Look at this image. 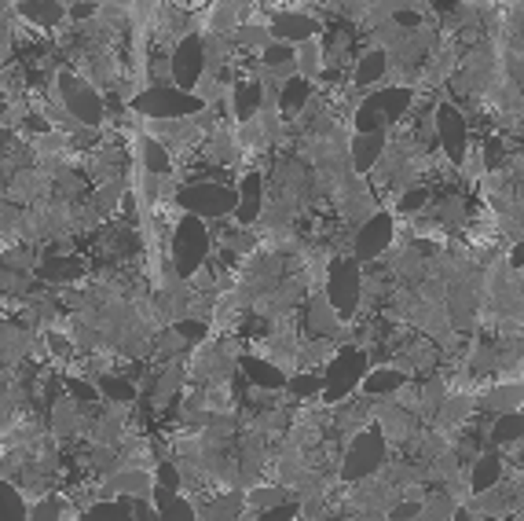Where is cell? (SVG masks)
<instances>
[{
	"label": "cell",
	"instance_id": "1",
	"mask_svg": "<svg viewBox=\"0 0 524 521\" xmlns=\"http://www.w3.org/2000/svg\"><path fill=\"white\" fill-rule=\"evenodd\" d=\"M132 111L140 118H150V122H180V118H191L202 111V96L195 93H184L177 84H147L143 93L132 96Z\"/></svg>",
	"mask_w": 524,
	"mask_h": 521
},
{
	"label": "cell",
	"instance_id": "2",
	"mask_svg": "<svg viewBox=\"0 0 524 521\" xmlns=\"http://www.w3.org/2000/svg\"><path fill=\"white\" fill-rule=\"evenodd\" d=\"M209 250H213V239H209L206 221L184 213V221L172 231V269H177V276H184V280L199 276Z\"/></svg>",
	"mask_w": 524,
	"mask_h": 521
},
{
	"label": "cell",
	"instance_id": "3",
	"mask_svg": "<svg viewBox=\"0 0 524 521\" xmlns=\"http://www.w3.org/2000/svg\"><path fill=\"white\" fill-rule=\"evenodd\" d=\"M360 290H364V280H360V260L356 257H341L326 269V301L337 312V319L356 316Z\"/></svg>",
	"mask_w": 524,
	"mask_h": 521
},
{
	"label": "cell",
	"instance_id": "4",
	"mask_svg": "<svg viewBox=\"0 0 524 521\" xmlns=\"http://www.w3.org/2000/svg\"><path fill=\"white\" fill-rule=\"evenodd\" d=\"M177 206L191 217H202V221H217V217H228L235 213L238 206V188L231 184H188L177 192Z\"/></svg>",
	"mask_w": 524,
	"mask_h": 521
},
{
	"label": "cell",
	"instance_id": "5",
	"mask_svg": "<svg viewBox=\"0 0 524 521\" xmlns=\"http://www.w3.org/2000/svg\"><path fill=\"white\" fill-rule=\"evenodd\" d=\"M385 452H389V445H385V433H382L378 426L356 433L353 445L344 448L341 477H344V481H364V477H371V474L385 463Z\"/></svg>",
	"mask_w": 524,
	"mask_h": 521
},
{
	"label": "cell",
	"instance_id": "6",
	"mask_svg": "<svg viewBox=\"0 0 524 521\" xmlns=\"http://www.w3.org/2000/svg\"><path fill=\"white\" fill-rule=\"evenodd\" d=\"M59 96H63L66 114H70L77 125H89V129L103 125L107 111H103L100 93L92 89L89 81H81V77H73V74H59Z\"/></svg>",
	"mask_w": 524,
	"mask_h": 521
},
{
	"label": "cell",
	"instance_id": "7",
	"mask_svg": "<svg viewBox=\"0 0 524 521\" xmlns=\"http://www.w3.org/2000/svg\"><path fill=\"white\" fill-rule=\"evenodd\" d=\"M206 63H209L206 59V41L199 34L180 37L177 48H172V55H169V77H172V84L184 89V93H191L195 84L202 81V74H206Z\"/></svg>",
	"mask_w": 524,
	"mask_h": 521
},
{
	"label": "cell",
	"instance_id": "8",
	"mask_svg": "<svg viewBox=\"0 0 524 521\" xmlns=\"http://www.w3.org/2000/svg\"><path fill=\"white\" fill-rule=\"evenodd\" d=\"M326 400H344L356 386H364L367 378V357L360 349H341L330 364H326Z\"/></svg>",
	"mask_w": 524,
	"mask_h": 521
},
{
	"label": "cell",
	"instance_id": "9",
	"mask_svg": "<svg viewBox=\"0 0 524 521\" xmlns=\"http://www.w3.org/2000/svg\"><path fill=\"white\" fill-rule=\"evenodd\" d=\"M436 140L448 151L451 162H462L466 158V143H470V133H466V118L459 107L451 103H441L436 107Z\"/></svg>",
	"mask_w": 524,
	"mask_h": 521
},
{
	"label": "cell",
	"instance_id": "10",
	"mask_svg": "<svg viewBox=\"0 0 524 521\" xmlns=\"http://www.w3.org/2000/svg\"><path fill=\"white\" fill-rule=\"evenodd\" d=\"M393 242V217L389 213H371L364 224H360V231H356V260L364 265V260H374V257H382L385 253V246Z\"/></svg>",
	"mask_w": 524,
	"mask_h": 521
},
{
	"label": "cell",
	"instance_id": "11",
	"mask_svg": "<svg viewBox=\"0 0 524 521\" xmlns=\"http://www.w3.org/2000/svg\"><path fill=\"white\" fill-rule=\"evenodd\" d=\"M272 41H286V44H305V41H315V19L305 15V12H279L272 23Z\"/></svg>",
	"mask_w": 524,
	"mask_h": 521
},
{
	"label": "cell",
	"instance_id": "12",
	"mask_svg": "<svg viewBox=\"0 0 524 521\" xmlns=\"http://www.w3.org/2000/svg\"><path fill=\"white\" fill-rule=\"evenodd\" d=\"M260 210H265V177H260V172H246L242 184H238L235 221H238V224H257Z\"/></svg>",
	"mask_w": 524,
	"mask_h": 521
},
{
	"label": "cell",
	"instance_id": "13",
	"mask_svg": "<svg viewBox=\"0 0 524 521\" xmlns=\"http://www.w3.org/2000/svg\"><path fill=\"white\" fill-rule=\"evenodd\" d=\"M238 364H242V378H249L257 389H283V386L290 382L286 371H279L276 364L260 360V357H242Z\"/></svg>",
	"mask_w": 524,
	"mask_h": 521
},
{
	"label": "cell",
	"instance_id": "14",
	"mask_svg": "<svg viewBox=\"0 0 524 521\" xmlns=\"http://www.w3.org/2000/svg\"><path fill=\"white\" fill-rule=\"evenodd\" d=\"M364 103H367L371 111H378L382 122L389 125V122H396V118L407 114V107H411V89H382V93L367 96Z\"/></svg>",
	"mask_w": 524,
	"mask_h": 521
},
{
	"label": "cell",
	"instance_id": "15",
	"mask_svg": "<svg viewBox=\"0 0 524 521\" xmlns=\"http://www.w3.org/2000/svg\"><path fill=\"white\" fill-rule=\"evenodd\" d=\"M382 151H385V129H378V133H356V140H353V165H356V172H371L374 162L382 158Z\"/></svg>",
	"mask_w": 524,
	"mask_h": 521
},
{
	"label": "cell",
	"instance_id": "16",
	"mask_svg": "<svg viewBox=\"0 0 524 521\" xmlns=\"http://www.w3.org/2000/svg\"><path fill=\"white\" fill-rule=\"evenodd\" d=\"M132 517H136V499H129V496L100 499L81 514V521H132Z\"/></svg>",
	"mask_w": 524,
	"mask_h": 521
},
{
	"label": "cell",
	"instance_id": "17",
	"mask_svg": "<svg viewBox=\"0 0 524 521\" xmlns=\"http://www.w3.org/2000/svg\"><path fill=\"white\" fill-rule=\"evenodd\" d=\"M19 15H23L26 23H34V26L52 30V26L63 23L66 12H63L59 0H19Z\"/></svg>",
	"mask_w": 524,
	"mask_h": 521
},
{
	"label": "cell",
	"instance_id": "18",
	"mask_svg": "<svg viewBox=\"0 0 524 521\" xmlns=\"http://www.w3.org/2000/svg\"><path fill=\"white\" fill-rule=\"evenodd\" d=\"M308 100H312L308 77H290V81H283V89H279V111H283V118H297Z\"/></svg>",
	"mask_w": 524,
	"mask_h": 521
},
{
	"label": "cell",
	"instance_id": "19",
	"mask_svg": "<svg viewBox=\"0 0 524 521\" xmlns=\"http://www.w3.org/2000/svg\"><path fill=\"white\" fill-rule=\"evenodd\" d=\"M154 506H158V514H161V521H195L199 514H195V506L180 496V492H165V488H158L154 485Z\"/></svg>",
	"mask_w": 524,
	"mask_h": 521
},
{
	"label": "cell",
	"instance_id": "20",
	"mask_svg": "<svg viewBox=\"0 0 524 521\" xmlns=\"http://www.w3.org/2000/svg\"><path fill=\"white\" fill-rule=\"evenodd\" d=\"M150 492H154V481H150L147 474H140V470H125V474H118V477L107 481L103 499H114V496H150Z\"/></svg>",
	"mask_w": 524,
	"mask_h": 521
},
{
	"label": "cell",
	"instance_id": "21",
	"mask_svg": "<svg viewBox=\"0 0 524 521\" xmlns=\"http://www.w3.org/2000/svg\"><path fill=\"white\" fill-rule=\"evenodd\" d=\"M260 100H265V89H260V81H238L235 84V96H231V107H235V118L249 122L260 107Z\"/></svg>",
	"mask_w": 524,
	"mask_h": 521
},
{
	"label": "cell",
	"instance_id": "22",
	"mask_svg": "<svg viewBox=\"0 0 524 521\" xmlns=\"http://www.w3.org/2000/svg\"><path fill=\"white\" fill-rule=\"evenodd\" d=\"M520 437H524V408L502 411V415L495 418V426H491V441H495V445H513V441H520Z\"/></svg>",
	"mask_w": 524,
	"mask_h": 521
},
{
	"label": "cell",
	"instance_id": "23",
	"mask_svg": "<svg viewBox=\"0 0 524 521\" xmlns=\"http://www.w3.org/2000/svg\"><path fill=\"white\" fill-rule=\"evenodd\" d=\"M0 521H30V506L12 481H0Z\"/></svg>",
	"mask_w": 524,
	"mask_h": 521
},
{
	"label": "cell",
	"instance_id": "24",
	"mask_svg": "<svg viewBox=\"0 0 524 521\" xmlns=\"http://www.w3.org/2000/svg\"><path fill=\"white\" fill-rule=\"evenodd\" d=\"M260 59H265V66L279 70L283 77L297 70V44H286V41H272L265 52H260ZM290 81V77H286Z\"/></svg>",
	"mask_w": 524,
	"mask_h": 521
},
{
	"label": "cell",
	"instance_id": "25",
	"mask_svg": "<svg viewBox=\"0 0 524 521\" xmlns=\"http://www.w3.org/2000/svg\"><path fill=\"white\" fill-rule=\"evenodd\" d=\"M400 386H403V371H396V368H374V371H367V378H364V393H371V397L396 393Z\"/></svg>",
	"mask_w": 524,
	"mask_h": 521
},
{
	"label": "cell",
	"instance_id": "26",
	"mask_svg": "<svg viewBox=\"0 0 524 521\" xmlns=\"http://www.w3.org/2000/svg\"><path fill=\"white\" fill-rule=\"evenodd\" d=\"M499 477H502V463H499V456H480L477 467H473L470 488H473L477 496H480V492H491V488L499 485Z\"/></svg>",
	"mask_w": 524,
	"mask_h": 521
},
{
	"label": "cell",
	"instance_id": "27",
	"mask_svg": "<svg viewBox=\"0 0 524 521\" xmlns=\"http://www.w3.org/2000/svg\"><path fill=\"white\" fill-rule=\"evenodd\" d=\"M385 70H389V59H385L382 48H374V52H367V55L360 59V66H356V84H360V89H371L374 81L385 77Z\"/></svg>",
	"mask_w": 524,
	"mask_h": 521
},
{
	"label": "cell",
	"instance_id": "28",
	"mask_svg": "<svg viewBox=\"0 0 524 521\" xmlns=\"http://www.w3.org/2000/svg\"><path fill=\"white\" fill-rule=\"evenodd\" d=\"M242 492H224L206 506V521H238L242 514Z\"/></svg>",
	"mask_w": 524,
	"mask_h": 521
},
{
	"label": "cell",
	"instance_id": "29",
	"mask_svg": "<svg viewBox=\"0 0 524 521\" xmlns=\"http://www.w3.org/2000/svg\"><path fill=\"white\" fill-rule=\"evenodd\" d=\"M143 165H147L150 177H165V172H169L172 158H169V151L161 147V140H143Z\"/></svg>",
	"mask_w": 524,
	"mask_h": 521
},
{
	"label": "cell",
	"instance_id": "30",
	"mask_svg": "<svg viewBox=\"0 0 524 521\" xmlns=\"http://www.w3.org/2000/svg\"><path fill=\"white\" fill-rule=\"evenodd\" d=\"M100 393H103L107 400H114V404H129V400H136V386H132L129 378H121V375H107V378H100Z\"/></svg>",
	"mask_w": 524,
	"mask_h": 521
},
{
	"label": "cell",
	"instance_id": "31",
	"mask_svg": "<svg viewBox=\"0 0 524 521\" xmlns=\"http://www.w3.org/2000/svg\"><path fill=\"white\" fill-rule=\"evenodd\" d=\"M524 404V386H499L488 393V408H495L499 415L502 411H517Z\"/></svg>",
	"mask_w": 524,
	"mask_h": 521
},
{
	"label": "cell",
	"instance_id": "32",
	"mask_svg": "<svg viewBox=\"0 0 524 521\" xmlns=\"http://www.w3.org/2000/svg\"><path fill=\"white\" fill-rule=\"evenodd\" d=\"M41 276L44 280H73L81 276V260H70V257H48L41 265Z\"/></svg>",
	"mask_w": 524,
	"mask_h": 521
},
{
	"label": "cell",
	"instance_id": "33",
	"mask_svg": "<svg viewBox=\"0 0 524 521\" xmlns=\"http://www.w3.org/2000/svg\"><path fill=\"white\" fill-rule=\"evenodd\" d=\"M286 389H290L294 397H315V393L326 389V375H312V371H305V375H290Z\"/></svg>",
	"mask_w": 524,
	"mask_h": 521
},
{
	"label": "cell",
	"instance_id": "34",
	"mask_svg": "<svg viewBox=\"0 0 524 521\" xmlns=\"http://www.w3.org/2000/svg\"><path fill=\"white\" fill-rule=\"evenodd\" d=\"M334 316H337V312L330 309L326 298H323V301H312V305H308V327H312V334H315V330H319V334H330V330H334Z\"/></svg>",
	"mask_w": 524,
	"mask_h": 521
},
{
	"label": "cell",
	"instance_id": "35",
	"mask_svg": "<svg viewBox=\"0 0 524 521\" xmlns=\"http://www.w3.org/2000/svg\"><path fill=\"white\" fill-rule=\"evenodd\" d=\"M238 41L246 48H260V52H265L272 44V30L268 26H257V23H246V26H238Z\"/></svg>",
	"mask_w": 524,
	"mask_h": 521
},
{
	"label": "cell",
	"instance_id": "36",
	"mask_svg": "<svg viewBox=\"0 0 524 521\" xmlns=\"http://www.w3.org/2000/svg\"><path fill=\"white\" fill-rule=\"evenodd\" d=\"M286 499H294V496H290L286 488H272V485H268V488H253V492H249V503L260 506V510H272V506H279V503H286Z\"/></svg>",
	"mask_w": 524,
	"mask_h": 521
},
{
	"label": "cell",
	"instance_id": "37",
	"mask_svg": "<svg viewBox=\"0 0 524 521\" xmlns=\"http://www.w3.org/2000/svg\"><path fill=\"white\" fill-rule=\"evenodd\" d=\"M172 330H177V334L184 338V345H195V341H202V338H206L209 323H206V319L188 316V319H177V323H172Z\"/></svg>",
	"mask_w": 524,
	"mask_h": 521
},
{
	"label": "cell",
	"instance_id": "38",
	"mask_svg": "<svg viewBox=\"0 0 524 521\" xmlns=\"http://www.w3.org/2000/svg\"><path fill=\"white\" fill-rule=\"evenodd\" d=\"M319 44L315 41H305V44H297V66H301V77H312L315 70H319Z\"/></svg>",
	"mask_w": 524,
	"mask_h": 521
},
{
	"label": "cell",
	"instance_id": "39",
	"mask_svg": "<svg viewBox=\"0 0 524 521\" xmlns=\"http://www.w3.org/2000/svg\"><path fill=\"white\" fill-rule=\"evenodd\" d=\"M154 485L165 488V492H180V467L158 463V470H154Z\"/></svg>",
	"mask_w": 524,
	"mask_h": 521
},
{
	"label": "cell",
	"instance_id": "40",
	"mask_svg": "<svg viewBox=\"0 0 524 521\" xmlns=\"http://www.w3.org/2000/svg\"><path fill=\"white\" fill-rule=\"evenodd\" d=\"M66 389H70V397H73V400H84V404H92L96 397H103V393H100V386L84 382V378H66Z\"/></svg>",
	"mask_w": 524,
	"mask_h": 521
},
{
	"label": "cell",
	"instance_id": "41",
	"mask_svg": "<svg viewBox=\"0 0 524 521\" xmlns=\"http://www.w3.org/2000/svg\"><path fill=\"white\" fill-rule=\"evenodd\" d=\"M378 129H385V122H382V114L378 111H371L367 103L356 111V133H378Z\"/></svg>",
	"mask_w": 524,
	"mask_h": 521
},
{
	"label": "cell",
	"instance_id": "42",
	"mask_svg": "<svg viewBox=\"0 0 524 521\" xmlns=\"http://www.w3.org/2000/svg\"><path fill=\"white\" fill-rule=\"evenodd\" d=\"M297 517V499H286L272 510H260V521H294Z\"/></svg>",
	"mask_w": 524,
	"mask_h": 521
},
{
	"label": "cell",
	"instance_id": "43",
	"mask_svg": "<svg viewBox=\"0 0 524 521\" xmlns=\"http://www.w3.org/2000/svg\"><path fill=\"white\" fill-rule=\"evenodd\" d=\"M30 521H59V499H41L30 510Z\"/></svg>",
	"mask_w": 524,
	"mask_h": 521
},
{
	"label": "cell",
	"instance_id": "44",
	"mask_svg": "<svg viewBox=\"0 0 524 521\" xmlns=\"http://www.w3.org/2000/svg\"><path fill=\"white\" fill-rule=\"evenodd\" d=\"M425 199H429V195H425L422 188H414V192H407V195L400 199V210H403V213H418V210L425 206Z\"/></svg>",
	"mask_w": 524,
	"mask_h": 521
},
{
	"label": "cell",
	"instance_id": "45",
	"mask_svg": "<svg viewBox=\"0 0 524 521\" xmlns=\"http://www.w3.org/2000/svg\"><path fill=\"white\" fill-rule=\"evenodd\" d=\"M132 521H161V514H158L154 503H140V499H136V517H132Z\"/></svg>",
	"mask_w": 524,
	"mask_h": 521
},
{
	"label": "cell",
	"instance_id": "46",
	"mask_svg": "<svg viewBox=\"0 0 524 521\" xmlns=\"http://www.w3.org/2000/svg\"><path fill=\"white\" fill-rule=\"evenodd\" d=\"M48 345H52V349H55L59 357H70V341H66L63 334H52V338H48Z\"/></svg>",
	"mask_w": 524,
	"mask_h": 521
},
{
	"label": "cell",
	"instance_id": "47",
	"mask_svg": "<svg viewBox=\"0 0 524 521\" xmlns=\"http://www.w3.org/2000/svg\"><path fill=\"white\" fill-rule=\"evenodd\" d=\"M411 517H418V503H400L396 506V521H411Z\"/></svg>",
	"mask_w": 524,
	"mask_h": 521
},
{
	"label": "cell",
	"instance_id": "48",
	"mask_svg": "<svg viewBox=\"0 0 524 521\" xmlns=\"http://www.w3.org/2000/svg\"><path fill=\"white\" fill-rule=\"evenodd\" d=\"M396 23L400 26H418V15L414 12H396Z\"/></svg>",
	"mask_w": 524,
	"mask_h": 521
},
{
	"label": "cell",
	"instance_id": "49",
	"mask_svg": "<svg viewBox=\"0 0 524 521\" xmlns=\"http://www.w3.org/2000/svg\"><path fill=\"white\" fill-rule=\"evenodd\" d=\"M509 260H513V265H517V269H524V242H517V246H513Z\"/></svg>",
	"mask_w": 524,
	"mask_h": 521
},
{
	"label": "cell",
	"instance_id": "50",
	"mask_svg": "<svg viewBox=\"0 0 524 521\" xmlns=\"http://www.w3.org/2000/svg\"><path fill=\"white\" fill-rule=\"evenodd\" d=\"M5 147H12V133H0V151Z\"/></svg>",
	"mask_w": 524,
	"mask_h": 521
},
{
	"label": "cell",
	"instance_id": "51",
	"mask_svg": "<svg viewBox=\"0 0 524 521\" xmlns=\"http://www.w3.org/2000/svg\"><path fill=\"white\" fill-rule=\"evenodd\" d=\"M5 111H8V103H5V96H0V118H5Z\"/></svg>",
	"mask_w": 524,
	"mask_h": 521
}]
</instances>
